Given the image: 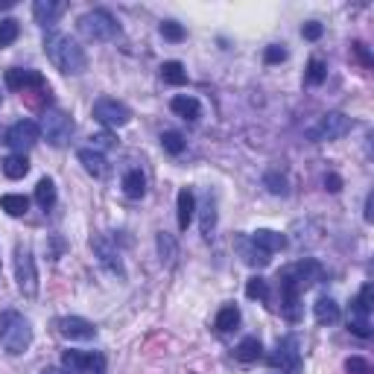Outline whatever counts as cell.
I'll use <instances>...</instances> for the list:
<instances>
[{"label": "cell", "instance_id": "obj_22", "mask_svg": "<svg viewBox=\"0 0 374 374\" xmlns=\"http://www.w3.org/2000/svg\"><path fill=\"white\" fill-rule=\"evenodd\" d=\"M79 161H82V167H85V173L94 176V178H100L105 173L103 152H96V149H79Z\"/></svg>", "mask_w": 374, "mask_h": 374}, {"label": "cell", "instance_id": "obj_14", "mask_svg": "<svg viewBox=\"0 0 374 374\" xmlns=\"http://www.w3.org/2000/svg\"><path fill=\"white\" fill-rule=\"evenodd\" d=\"M6 85L12 91H30V88H44V76L38 71H30V67H9L6 71Z\"/></svg>", "mask_w": 374, "mask_h": 374}, {"label": "cell", "instance_id": "obj_36", "mask_svg": "<svg viewBox=\"0 0 374 374\" xmlns=\"http://www.w3.org/2000/svg\"><path fill=\"white\" fill-rule=\"evenodd\" d=\"M161 35L167 38V41H182L185 38V26L176 24V21H164L161 24Z\"/></svg>", "mask_w": 374, "mask_h": 374}, {"label": "cell", "instance_id": "obj_40", "mask_svg": "<svg viewBox=\"0 0 374 374\" xmlns=\"http://www.w3.org/2000/svg\"><path fill=\"white\" fill-rule=\"evenodd\" d=\"M263 59H266L269 65H278V62H287V50L281 44H272L266 47V53H263Z\"/></svg>", "mask_w": 374, "mask_h": 374}, {"label": "cell", "instance_id": "obj_13", "mask_svg": "<svg viewBox=\"0 0 374 374\" xmlns=\"http://www.w3.org/2000/svg\"><path fill=\"white\" fill-rule=\"evenodd\" d=\"M59 334L74 342H88L96 337V328H94V322H88L82 316H65V318H59Z\"/></svg>", "mask_w": 374, "mask_h": 374}, {"label": "cell", "instance_id": "obj_41", "mask_svg": "<svg viewBox=\"0 0 374 374\" xmlns=\"http://www.w3.org/2000/svg\"><path fill=\"white\" fill-rule=\"evenodd\" d=\"M322 33H325V26L318 24V21H310V24H304V30H301V35L307 38V41H318V38H322Z\"/></svg>", "mask_w": 374, "mask_h": 374}, {"label": "cell", "instance_id": "obj_2", "mask_svg": "<svg viewBox=\"0 0 374 374\" xmlns=\"http://www.w3.org/2000/svg\"><path fill=\"white\" fill-rule=\"evenodd\" d=\"M44 53H47V59L59 67L62 74H71V76H79L82 71L88 67V59H85V50H82L76 41L71 35H65V33H56V30H50L44 35Z\"/></svg>", "mask_w": 374, "mask_h": 374}, {"label": "cell", "instance_id": "obj_3", "mask_svg": "<svg viewBox=\"0 0 374 374\" xmlns=\"http://www.w3.org/2000/svg\"><path fill=\"white\" fill-rule=\"evenodd\" d=\"M30 342H33V328L21 313L15 310L0 313V345H3L6 354L18 357L30 348Z\"/></svg>", "mask_w": 374, "mask_h": 374}, {"label": "cell", "instance_id": "obj_38", "mask_svg": "<svg viewBox=\"0 0 374 374\" xmlns=\"http://www.w3.org/2000/svg\"><path fill=\"white\" fill-rule=\"evenodd\" d=\"M266 187H269V193H275V196H284V193H287V178L269 173L266 176Z\"/></svg>", "mask_w": 374, "mask_h": 374}, {"label": "cell", "instance_id": "obj_32", "mask_svg": "<svg viewBox=\"0 0 374 374\" xmlns=\"http://www.w3.org/2000/svg\"><path fill=\"white\" fill-rule=\"evenodd\" d=\"M246 296H248V298H257V301H266V298H269V284H266V278H260V275L248 278Z\"/></svg>", "mask_w": 374, "mask_h": 374}, {"label": "cell", "instance_id": "obj_5", "mask_svg": "<svg viewBox=\"0 0 374 374\" xmlns=\"http://www.w3.org/2000/svg\"><path fill=\"white\" fill-rule=\"evenodd\" d=\"M38 129L44 132L50 146H67V141H71V135H74V117L62 112V108H47Z\"/></svg>", "mask_w": 374, "mask_h": 374}, {"label": "cell", "instance_id": "obj_39", "mask_svg": "<svg viewBox=\"0 0 374 374\" xmlns=\"http://www.w3.org/2000/svg\"><path fill=\"white\" fill-rule=\"evenodd\" d=\"M354 307L363 310V313H371V284H363V289H359V296L354 301Z\"/></svg>", "mask_w": 374, "mask_h": 374}, {"label": "cell", "instance_id": "obj_7", "mask_svg": "<svg viewBox=\"0 0 374 374\" xmlns=\"http://www.w3.org/2000/svg\"><path fill=\"white\" fill-rule=\"evenodd\" d=\"M15 275H18V287L26 298L38 296V272H35V257L26 246L15 248Z\"/></svg>", "mask_w": 374, "mask_h": 374}, {"label": "cell", "instance_id": "obj_6", "mask_svg": "<svg viewBox=\"0 0 374 374\" xmlns=\"http://www.w3.org/2000/svg\"><path fill=\"white\" fill-rule=\"evenodd\" d=\"M351 117H345L342 112H328L325 117H318L316 126L307 129V141L313 144H325V141H337V137L351 132Z\"/></svg>", "mask_w": 374, "mask_h": 374}, {"label": "cell", "instance_id": "obj_30", "mask_svg": "<svg viewBox=\"0 0 374 374\" xmlns=\"http://www.w3.org/2000/svg\"><path fill=\"white\" fill-rule=\"evenodd\" d=\"M214 228H216V205L214 199L207 196L202 205V234L205 237H214Z\"/></svg>", "mask_w": 374, "mask_h": 374}, {"label": "cell", "instance_id": "obj_26", "mask_svg": "<svg viewBox=\"0 0 374 374\" xmlns=\"http://www.w3.org/2000/svg\"><path fill=\"white\" fill-rule=\"evenodd\" d=\"M35 202L44 207V211H50V207L56 205V185H53V178H41L35 185Z\"/></svg>", "mask_w": 374, "mask_h": 374}, {"label": "cell", "instance_id": "obj_11", "mask_svg": "<svg viewBox=\"0 0 374 374\" xmlns=\"http://www.w3.org/2000/svg\"><path fill=\"white\" fill-rule=\"evenodd\" d=\"M62 366L76 374H105V357L100 351H65Z\"/></svg>", "mask_w": 374, "mask_h": 374}, {"label": "cell", "instance_id": "obj_12", "mask_svg": "<svg viewBox=\"0 0 374 374\" xmlns=\"http://www.w3.org/2000/svg\"><path fill=\"white\" fill-rule=\"evenodd\" d=\"M269 363L275 368H281L287 374H298L301 371V351H298V339L296 337H284L275 345V354L269 357Z\"/></svg>", "mask_w": 374, "mask_h": 374}, {"label": "cell", "instance_id": "obj_16", "mask_svg": "<svg viewBox=\"0 0 374 374\" xmlns=\"http://www.w3.org/2000/svg\"><path fill=\"white\" fill-rule=\"evenodd\" d=\"M252 240L257 248H263L266 255H275V252H281V248H287V237L284 234H278V231H269V228H257V231H252Z\"/></svg>", "mask_w": 374, "mask_h": 374}, {"label": "cell", "instance_id": "obj_10", "mask_svg": "<svg viewBox=\"0 0 374 374\" xmlns=\"http://www.w3.org/2000/svg\"><path fill=\"white\" fill-rule=\"evenodd\" d=\"M91 248H94V257L100 260V266L108 272V275H114L117 281H123L126 278V269H123V260H120V252L112 246V240L108 237H91Z\"/></svg>", "mask_w": 374, "mask_h": 374}, {"label": "cell", "instance_id": "obj_27", "mask_svg": "<svg viewBox=\"0 0 374 374\" xmlns=\"http://www.w3.org/2000/svg\"><path fill=\"white\" fill-rule=\"evenodd\" d=\"M161 79L170 82V85H185L187 82V71L182 62H164L161 65Z\"/></svg>", "mask_w": 374, "mask_h": 374}, {"label": "cell", "instance_id": "obj_1", "mask_svg": "<svg viewBox=\"0 0 374 374\" xmlns=\"http://www.w3.org/2000/svg\"><path fill=\"white\" fill-rule=\"evenodd\" d=\"M322 275H325L322 263L313 257H304L281 272V278H278L281 281V310L289 322H298L301 318V304H298L301 293H307L313 284L322 281Z\"/></svg>", "mask_w": 374, "mask_h": 374}, {"label": "cell", "instance_id": "obj_29", "mask_svg": "<svg viewBox=\"0 0 374 374\" xmlns=\"http://www.w3.org/2000/svg\"><path fill=\"white\" fill-rule=\"evenodd\" d=\"M348 328H351V334H357V337L368 339V337H371V322H368V313H363V310L351 307V318H348Z\"/></svg>", "mask_w": 374, "mask_h": 374}, {"label": "cell", "instance_id": "obj_45", "mask_svg": "<svg viewBox=\"0 0 374 374\" xmlns=\"http://www.w3.org/2000/svg\"><path fill=\"white\" fill-rule=\"evenodd\" d=\"M354 50H357V56L363 59L366 65H371V59H368V53H366V44H354Z\"/></svg>", "mask_w": 374, "mask_h": 374}, {"label": "cell", "instance_id": "obj_4", "mask_svg": "<svg viewBox=\"0 0 374 374\" xmlns=\"http://www.w3.org/2000/svg\"><path fill=\"white\" fill-rule=\"evenodd\" d=\"M79 33L88 41H112L120 35V24L108 9H91L79 18Z\"/></svg>", "mask_w": 374, "mask_h": 374}, {"label": "cell", "instance_id": "obj_33", "mask_svg": "<svg viewBox=\"0 0 374 374\" xmlns=\"http://www.w3.org/2000/svg\"><path fill=\"white\" fill-rule=\"evenodd\" d=\"M161 146L170 152V155H182L185 152V137L178 135V132H161Z\"/></svg>", "mask_w": 374, "mask_h": 374}, {"label": "cell", "instance_id": "obj_42", "mask_svg": "<svg viewBox=\"0 0 374 374\" xmlns=\"http://www.w3.org/2000/svg\"><path fill=\"white\" fill-rule=\"evenodd\" d=\"M91 141H94V149L100 152V149H108V146H112V144H114V137L108 135V132H103V135H94Z\"/></svg>", "mask_w": 374, "mask_h": 374}, {"label": "cell", "instance_id": "obj_46", "mask_svg": "<svg viewBox=\"0 0 374 374\" xmlns=\"http://www.w3.org/2000/svg\"><path fill=\"white\" fill-rule=\"evenodd\" d=\"M15 6V0H0V9H12Z\"/></svg>", "mask_w": 374, "mask_h": 374}, {"label": "cell", "instance_id": "obj_35", "mask_svg": "<svg viewBox=\"0 0 374 374\" xmlns=\"http://www.w3.org/2000/svg\"><path fill=\"white\" fill-rule=\"evenodd\" d=\"M158 248H161V260L167 257V263H173V257H176V243H173V237H170L167 231L158 234Z\"/></svg>", "mask_w": 374, "mask_h": 374}, {"label": "cell", "instance_id": "obj_43", "mask_svg": "<svg viewBox=\"0 0 374 374\" xmlns=\"http://www.w3.org/2000/svg\"><path fill=\"white\" fill-rule=\"evenodd\" d=\"M325 187H328L330 193H339V190H342V178H339L337 173H328V176H325Z\"/></svg>", "mask_w": 374, "mask_h": 374}, {"label": "cell", "instance_id": "obj_23", "mask_svg": "<svg viewBox=\"0 0 374 374\" xmlns=\"http://www.w3.org/2000/svg\"><path fill=\"white\" fill-rule=\"evenodd\" d=\"M240 252H243V260L248 263V266H257V269H263V266H269V255L263 252V248H257L252 240H240Z\"/></svg>", "mask_w": 374, "mask_h": 374}, {"label": "cell", "instance_id": "obj_28", "mask_svg": "<svg viewBox=\"0 0 374 374\" xmlns=\"http://www.w3.org/2000/svg\"><path fill=\"white\" fill-rule=\"evenodd\" d=\"M3 173H6V178H24L26 173H30V161H26V155H9L6 161H3Z\"/></svg>", "mask_w": 374, "mask_h": 374}, {"label": "cell", "instance_id": "obj_17", "mask_svg": "<svg viewBox=\"0 0 374 374\" xmlns=\"http://www.w3.org/2000/svg\"><path fill=\"white\" fill-rule=\"evenodd\" d=\"M176 205H178V211H176V216H178V231H187L190 223H193V214H196V196H193V190H187V187L178 190Z\"/></svg>", "mask_w": 374, "mask_h": 374}, {"label": "cell", "instance_id": "obj_34", "mask_svg": "<svg viewBox=\"0 0 374 374\" xmlns=\"http://www.w3.org/2000/svg\"><path fill=\"white\" fill-rule=\"evenodd\" d=\"M325 79H328V65L322 59H310V65H307V82H310V85H322Z\"/></svg>", "mask_w": 374, "mask_h": 374}, {"label": "cell", "instance_id": "obj_24", "mask_svg": "<svg viewBox=\"0 0 374 374\" xmlns=\"http://www.w3.org/2000/svg\"><path fill=\"white\" fill-rule=\"evenodd\" d=\"M0 207H3L9 216H24L30 211V199L21 196V193H6V196H0Z\"/></svg>", "mask_w": 374, "mask_h": 374}, {"label": "cell", "instance_id": "obj_19", "mask_svg": "<svg viewBox=\"0 0 374 374\" xmlns=\"http://www.w3.org/2000/svg\"><path fill=\"white\" fill-rule=\"evenodd\" d=\"M313 316H316L318 325H334V322H339V304L334 298L322 296L313 304Z\"/></svg>", "mask_w": 374, "mask_h": 374}, {"label": "cell", "instance_id": "obj_8", "mask_svg": "<svg viewBox=\"0 0 374 374\" xmlns=\"http://www.w3.org/2000/svg\"><path fill=\"white\" fill-rule=\"evenodd\" d=\"M38 137H41L38 123H33V120H18V123H12V126L6 129L3 144H6L9 149H15L18 155H24L26 149H33V146L38 144Z\"/></svg>", "mask_w": 374, "mask_h": 374}, {"label": "cell", "instance_id": "obj_31", "mask_svg": "<svg viewBox=\"0 0 374 374\" xmlns=\"http://www.w3.org/2000/svg\"><path fill=\"white\" fill-rule=\"evenodd\" d=\"M21 35V24L15 18H6V21H0V47H9V44H15V38Z\"/></svg>", "mask_w": 374, "mask_h": 374}, {"label": "cell", "instance_id": "obj_25", "mask_svg": "<svg viewBox=\"0 0 374 374\" xmlns=\"http://www.w3.org/2000/svg\"><path fill=\"white\" fill-rule=\"evenodd\" d=\"M237 359H243V363H255V359H260L263 357V345H260V339L257 337H246L240 345H237Z\"/></svg>", "mask_w": 374, "mask_h": 374}, {"label": "cell", "instance_id": "obj_20", "mask_svg": "<svg viewBox=\"0 0 374 374\" xmlns=\"http://www.w3.org/2000/svg\"><path fill=\"white\" fill-rule=\"evenodd\" d=\"M240 318H243V316H240V307H237V304H226V307L216 313L214 328L219 330V334H231V330L240 325Z\"/></svg>", "mask_w": 374, "mask_h": 374}, {"label": "cell", "instance_id": "obj_37", "mask_svg": "<svg viewBox=\"0 0 374 374\" xmlns=\"http://www.w3.org/2000/svg\"><path fill=\"white\" fill-rule=\"evenodd\" d=\"M345 371L348 374H371V366L366 363L363 357H348L345 359Z\"/></svg>", "mask_w": 374, "mask_h": 374}, {"label": "cell", "instance_id": "obj_15", "mask_svg": "<svg viewBox=\"0 0 374 374\" xmlns=\"http://www.w3.org/2000/svg\"><path fill=\"white\" fill-rule=\"evenodd\" d=\"M67 9V3H62V0H35V6H33V15L41 26H47V30H53L59 21V15Z\"/></svg>", "mask_w": 374, "mask_h": 374}, {"label": "cell", "instance_id": "obj_18", "mask_svg": "<svg viewBox=\"0 0 374 374\" xmlns=\"http://www.w3.org/2000/svg\"><path fill=\"white\" fill-rule=\"evenodd\" d=\"M170 108H173V112L182 117V120H190V123H196V120L202 117V105H199V100H196V96H187V94L173 96V100H170Z\"/></svg>", "mask_w": 374, "mask_h": 374}, {"label": "cell", "instance_id": "obj_44", "mask_svg": "<svg viewBox=\"0 0 374 374\" xmlns=\"http://www.w3.org/2000/svg\"><path fill=\"white\" fill-rule=\"evenodd\" d=\"M371 219H374V193L366 196V223H371Z\"/></svg>", "mask_w": 374, "mask_h": 374}, {"label": "cell", "instance_id": "obj_9", "mask_svg": "<svg viewBox=\"0 0 374 374\" xmlns=\"http://www.w3.org/2000/svg\"><path fill=\"white\" fill-rule=\"evenodd\" d=\"M94 120H100L105 129H120L132 120V112H129V105L112 100V96H103V100L94 103Z\"/></svg>", "mask_w": 374, "mask_h": 374}, {"label": "cell", "instance_id": "obj_21", "mask_svg": "<svg viewBox=\"0 0 374 374\" xmlns=\"http://www.w3.org/2000/svg\"><path fill=\"white\" fill-rule=\"evenodd\" d=\"M123 193H126L129 199H144L146 193V176L141 170H129L123 176Z\"/></svg>", "mask_w": 374, "mask_h": 374}]
</instances>
